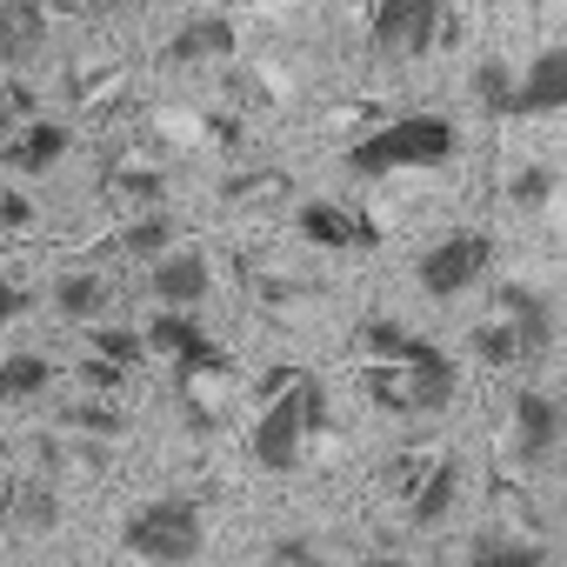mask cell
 Wrapping results in <instances>:
<instances>
[{
  "label": "cell",
  "mask_w": 567,
  "mask_h": 567,
  "mask_svg": "<svg viewBox=\"0 0 567 567\" xmlns=\"http://www.w3.org/2000/svg\"><path fill=\"white\" fill-rule=\"evenodd\" d=\"M454 147H461V134L447 114H401V121H381L374 134H361L348 147V174L388 181V174H414V167H447Z\"/></svg>",
  "instance_id": "1"
},
{
  "label": "cell",
  "mask_w": 567,
  "mask_h": 567,
  "mask_svg": "<svg viewBox=\"0 0 567 567\" xmlns=\"http://www.w3.org/2000/svg\"><path fill=\"white\" fill-rule=\"evenodd\" d=\"M321 421H328L321 381L295 374L288 388L267 401V414H260V427H254V461H260L267 474H295V461H301V447L315 441V427H321Z\"/></svg>",
  "instance_id": "2"
},
{
  "label": "cell",
  "mask_w": 567,
  "mask_h": 567,
  "mask_svg": "<svg viewBox=\"0 0 567 567\" xmlns=\"http://www.w3.org/2000/svg\"><path fill=\"white\" fill-rule=\"evenodd\" d=\"M200 540H207L200 507L181 501V494H154V501H141V507L127 514V527H121V547L141 554V560H154V567H187V560L200 554Z\"/></svg>",
  "instance_id": "3"
},
{
  "label": "cell",
  "mask_w": 567,
  "mask_h": 567,
  "mask_svg": "<svg viewBox=\"0 0 567 567\" xmlns=\"http://www.w3.org/2000/svg\"><path fill=\"white\" fill-rule=\"evenodd\" d=\"M454 388H461V368L441 348H427L414 368H368V394L381 414H441Z\"/></svg>",
  "instance_id": "4"
},
{
  "label": "cell",
  "mask_w": 567,
  "mask_h": 567,
  "mask_svg": "<svg viewBox=\"0 0 567 567\" xmlns=\"http://www.w3.org/2000/svg\"><path fill=\"white\" fill-rule=\"evenodd\" d=\"M487 267H494V234L487 227H454V234H441L427 254H421V295H434V301H454V295H467L474 280H487Z\"/></svg>",
  "instance_id": "5"
},
{
  "label": "cell",
  "mask_w": 567,
  "mask_h": 567,
  "mask_svg": "<svg viewBox=\"0 0 567 567\" xmlns=\"http://www.w3.org/2000/svg\"><path fill=\"white\" fill-rule=\"evenodd\" d=\"M447 0H374V48L388 61H414L447 41Z\"/></svg>",
  "instance_id": "6"
},
{
  "label": "cell",
  "mask_w": 567,
  "mask_h": 567,
  "mask_svg": "<svg viewBox=\"0 0 567 567\" xmlns=\"http://www.w3.org/2000/svg\"><path fill=\"white\" fill-rule=\"evenodd\" d=\"M147 354H167L174 361V374H181V388L194 381V374H227V354L207 341V328L194 321V315H154L147 321Z\"/></svg>",
  "instance_id": "7"
},
{
  "label": "cell",
  "mask_w": 567,
  "mask_h": 567,
  "mask_svg": "<svg viewBox=\"0 0 567 567\" xmlns=\"http://www.w3.org/2000/svg\"><path fill=\"white\" fill-rule=\"evenodd\" d=\"M147 295H154L167 315H194V308L214 295V267H207V254H200V247H174L167 260H154Z\"/></svg>",
  "instance_id": "8"
},
{
  "label": "cell",
  "mask_w": 567,
  "mask_h": 567,
  "mask_svg": "<svg viewBox=\"0 0 567 567\" xmlns=\"http://www.w3.org/2000/svg\"><path fill=\"white\" fill-rule=\"evenodd\" d=\"M301 240H315L328 254H368V247H381V227L368 214L341 207V200H308L301 207Z\"/></svg>",
  "instance_id": "9"
},
{
  "label": "cell",
  "mask_w": 567,
  "mask_h": 567,
  "mask_svg": "<svg viewBox=\"0 0 567 567\" xmlns=\"http://www.w3.org/2000/svg\"><path fill=\"white\" fill-rule=\"evenodd\" d=\"M560 447V401L554 394H540V388H527L520 401H514V461H547Z\"/></svg>",
  "instance_id": "10"
},
{
  "label": "cell",
  "mask_w": 567,
  "mask_h": 567,
  "mask_svg": "<svg viewBox=\"0 0 567 567\" xmlns=\"http://www.w3.org/2000/svg\"><path fill=\"white\" fill-rule=\"evenodd\" d=\"M494 301H501V321H507V328L520 334V354L534 361V354H540V348L554 341V308H547V301H540V295L527 288V280H507V288H501Z\"/></svg>",
  "instance_id": "11"
},
{
  "label": "cell",
  "mask_w": 567,
  "mask_h": 567,
  "mask_svg": "<svg viewBox=\"0 0 567 567\" xmlns=\"http://www.w3.org/2000/svg\"><path fill=\"white\" fill-rule=\"evenodd\" d=\"M41 41H48V8L41 0H0V61L21 68V61L41 54Z\"/></svg>",
  "instance_id": "12"
},
{
  "label": "cell",
  "mask_w": 567,
  "mask_h": 567,
  "mask_svg": "<svg viewBox=\"0 0 567 567\" xmlns=\"http://www.w3.org/2000/svg\"><path fill=\"white\" fill-rule=\"evenodd\" d=\"M567 107V48H540L520 74V114H560Z\"/></svg>",
  "instance_id": "13"
},
{
  "label": "cell",
  "mask_w": 567,
  "mask_h": 567,
  "mask_svg": "<svg viewBox=\"0 0 567 567\" xmlns=\"http://www.w3.org/2000/svg\"><path fill=\"white\" fill-rule=\"evenodd\" d=\"M68 141H74V134H68L61 121H28V127L8 141V167H14V174H48V167L68 154Z\"/></svg>",
  "instance_id": "14"
},
{
  "label": "cell",
  "mask_w": 567,
  "mask_h": 567,
  "mask_svg": "<svg viewBox=\"0 0 567 567\" xmlns=\"http://www.w3.org/2000/svg\"><path fill=\"white\" fill-rule=\"evenodd\" d=\"M427 348H434V341L414 334V328H401V321H368V328H361V354H368V368H414Z\"/></svg>",
  "instance_id": "15"
},
{
  "label": "cell",
  "mask_w": 567,
  "mask_h": 567,
  "mask_svg": "<svg viewBox=\"0 0 567 567\" xmlns=\"http://www.w3.org/2000/svg\"><path fill=\"white\" fill-rule=\"evenodd\" d=\"M220 54H234V21H220V14H194V21H181V34L167 41V61L181 68V61H220Z\"/></svg>",
  "instance_id": "16"
},
{
  "label": "cell",
  "mask_w": 567,
  "mask_h": 567,
  "mask_svg": "<svg viewBox=\"0 0 567 567\" xmlns=\"http://www.w3.org/2000/svg\"><path fill=\"white\" fill-rule=\"evenodd\" d=\"M454 494H461V461H434L427 467V481L414 487V501H408V520L427 534V527H441L447 520V507H454Z\"/></svg>",
  "instance_id": "17"
},
{
  "label": "cell",
  "mask_w": 567,
  "mask_h": 567,
  "mask_svg": "<svg viewBox=\"0 0 567 567\" xmlns=\"http://www.w3.org/2000/svg\"><path fill=\"white\" fill-rule=\"evenodd\" d=\"M474 101H481V114H494V121L520 114V74H514L507 61H481V68H474Z\"/></svg>",
  "instance_id": "18"
},
{
  "label": "cell",
  "mask_w": 567,
  "mask_h": 567,
  "mask_svg": "<svg viewBox=\"0 0 567 567\" xmlns=\"http://www.w3.org/2000/svg\"><path fill=\"white\" fill-rule=\"evenodd\" d=\"M114 240H121V254H127V260H147V267H154V260H167V254H174V220H167V214L127 220Z\"/></svg>",
  "instance_id": "19"
},
{
  "label": "cell",
  "mask_w": 567,
  "mask_h": 567,
  "mask_svg": "<svg viewBox=\"0 0 567 567\" xmlns=\"http://www.w3.org/2000/svg\"><path fill=\"white\" fill-rule=\"evenodd\" d=\"M54 308H61L68 321H94V315L107 308V280H101V274H61V280H54Z\"/></svg>",
  "instance_id": "20"
},
{
  "label": "cell",
  "mask_w": 567,
  "mask_h": 567,
  "mask_svg": "<svg viewBox=\"0 0 567 567\" xmlns=\"http://www.w3.org/2000/svg\"><path fill=\"white\" fill-rule=\"evenodd\" d=\"M48 381H54V368H48L41 354H28V348L0 361V401H34Z\"/></svg>",
  "instance_id": "21"
},
{
  "label": "cell",
  "mask_w": 567,
  "mask_h": 567,
  "mask_svg": "<svg viewBox=\"0 0 567 567\" xmlns=\"http://www.w3.org/2000/svg\"><path fill=\"white\" fill-rule=\"evenodd\" d=\"M467 567H547V554H540L534 540H514V534H487V540H474Z\"/></svg>",
  "instance_id": "22"
},
{
  "label": "cell",
  "mask_w": 567,
  "mask_h": 567,
  "mask_svg": "<svg viewBox=\"0 0 567 567\" xmlns=\"http://www.w3.org/2000/svg\"><path fill=\"white\" fill-rule=\"evenodd\" d=\"M94 354H101V361H114L121 374H134V368L147 361V334H127V328H101V334H94Z\"/></svg>",
  "instance_id": "23"
},
{
  "label": "cell",
  "mask_w": 567,
  "mask_h": 567,
  "mask_svg": "<svg viewBox=\"0 0 567 567\" xmlns=\"http://www.w3.org/2000/svg\"><path fill=\"white\" fill-rule=\"evenodd\" d=\"M474 348H481V361H487V368H514V361H527V354H520V334H514L507 321L474 328Z\"/></svg>",
  "instance_id": "24"
},
{
  "label": "cell",
  "mask_w": 567,
  "mask_h": 567,
  "mask_svg": "<svg viewBox=\"0 0 567 567\" xmlns=\"http://www.w3.org/2000/svg\"><path fill=\"white\" fill-rule=\"evenodd\" d=\"M21 227H34V200L21 187H8L0 194V234H21Z\"/></svg>",
  "instance_id": "25"
},
{
  "label": "cell",
  "mask_w": 567,
  "mask_h": 567,
  "mask_svg": "<svg viewBox=\"0 0 567 567\" xmlns=\"http://www.w3.org/2000/svg\"><path fill=\"white\" fill-rule=\"evenodd\" d=\"M81 381H87V388H127V374H121L114 361H101V354L81 361Z\"/></svg>",
  "instance_id": "26"
},
{
  "label": "cell",
  "mask_w": 567,
  "mask_h": 567,
  "mask_svg": "<svg viewBox=\"0 0 567 567\" xmlns=\"http://www.w3.org/2000/svg\"><path fill=\"white\" fill-rule=\"evenodd\" d=\"M514 200H520V207H540V200H547V174H540V167H527V174L514 181Z\"/></svg>",
  "instance_id": "27"
},
{
  "label": "cell",
  "mask_w": 567,
  "mask_h": 567,
  "mask_svg": "<svg viewBox=\"0 0 567 567\" xmlns=\"http://www.w3.org/2000/svg\"><path fill=\"white\" fill-rule=\"evenodd\" d=\"M28 315V295L14 288V280H0V328H8V321H21Z\"/></svg>",
  "instance_id": "28"
},
{
  "label": "cell",
  "mask_w": 567,
  "mask_h": 567,
  "mask_svg": "<svg viewBox=\"0 0 567 567\" xmlns=\"http://www.w3.org/2000/svg\"><path fill=\"white\" fill-rule=\"evenodd\" d=\"M240 8H247V0H240Z\"/></svg>",
  "instance_id": "29"
}]
</instances>
